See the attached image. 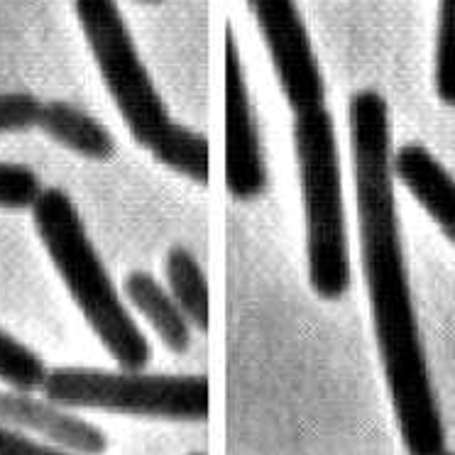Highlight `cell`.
<instances>
[{
	"label": "cell",
	"mask_w": 455,
	"mask_h": 455,
	"mask_svg": "<svg viewBox=\"0 0 455 455\" xmlns=\"http://www.w3.org/2000/svg\"><path fill=\"white\" fill-rule=\"evenodd\" d=\"M350 148L363 272L399 434L409 455H441L445 431L426 367L424 343L409 287L396 216L389 108L382 93L372 89L353 93Z\"/></svg>",
	"instance_id": "6da1fadb"
},
{
	"label": "cell",
	"mask_w": 455,
	"mask_h": 455,
	"mask_svg": "<svg viewBox=\"0 0 455 455\" xmlns=\"http://www.w3.org/2000/svg\"><path fill=\"white\" fill-rule=\"evenodd\" d=\"M32 220L71 299L103 347L125 370H142L152 357L148 338L120 301L69 194L60 187L42 188L32 204Z\"/></svg>",
	"instance_id": "7a4b0ae2"
},
{
	"label": "cell",
	"mask_w": 455,
	"mask_h": 455,
	"mask_svg": "<svg viewBox=\"0 0 455 455\" xmlns=\"http://www.w3.org/2000/svg\"><path fill=\"white\" fill-rule=\"evenodd\" d=\"M294 148L307 213L308 282L318 297L336 301L350 287V252L336 128L323 106L299 110Z\"/></svg>",
	"instance_id": "3957f363"
},
{
	"label": "cell",
	"mask_w": 455,
	"mask_h": 455,
	"mask_svg": "<svg viewBox=\"0 0 455 455\" xmlns=\"http://www.w3.org/2000/svg\"><path fill=\"white\" fill-rule=\"evenodd\" d=\"M47 399L64 406L118 414L204 421L211 414V385L204 375L108 372L96 367H54L42 382Z\"/></svg>",
	"instance_id": "277c9868"
},
{
	"label": "cell",
	"mask_w": 455,
	"mask_h": 455,
	"mask_svg": "<svg viewBox=\"0 0 455 455\" xmlns=\"http://www.w3.org/2000/svg\"><path fill=\"white\" fill-rule=\"evenodd\" d=\"M84 37L120 116L142 148H152L172 125L149 71L116 0H74Z\"/></svg>",
	"instance_id": "5b68a950"
},
{
	"label": "cell",
	"mask_w": 455,
	"mask_h": 455,
	"mask_svg": "<svg viewBox=\"0 0 455 455\" xmlns=\"http://www.w3.org/2000/svg\"><path fill=\"white\" fill-rule=\"evenodd\" d=\"M262 40L277 71L289 106L299 110L323 106L326 84L321 76L311 37L294 0H248Z\"/></svg>",
	"instance_id": "8992f818"
},
{
	"label": "cell",
	"mask_w": 455,
	"mask_h": 455,
	"mask_svg": "<svg viewBox=\"0 0 455 455\" xmlns=\"http://www.w3.org/2000/svg\"><path fill=\"white\" fill-rule=\"evenodd\" d=\"M226 181L238 201H252L267 188V169L250 103L235 35L226 30Z\"/></svg>",
	"instance_id": "52a82bcc"
},
{
	"label": "cell",
	"mask_w": 455,
	"mask_h": 455,
	"mask_svg": "<svg viewBox=\"0 0 455 455\" xmlns=\"http://www.w3.org/2000/svg\"><path fill=\"white\" fill-rule=\"evenodd\" d=\"M0 421L44 435L52 445L74 455H100L108 448V438L100 428L47 396H32L30 389L0 392Z\"/></svg>",
	"instance_id": "ba28073f"
},
{
	"label": "cell",
	"mask_w": 455,
	"mask_h": 455,
	"mask_svg": "<svg viewBox=\"0 0 455 455\" xmlns=\"http://www.w3.org/2000/svg\"><path fill=\"white\" fill-rule=\"evenodd\" d=\"M392 167L411 196L455 245V179L451 172L419 142H409L399 149L392 157Z\"/></svg>",
	"instance_id": "9c48e42d"
},
{
	"label": "cell",
	"mask_w": 455,
	"mask_h": 455,
	"mask_svg": "<svg viewBox=\"0 0 455 455\" xmlns=\"http://www.w3.org/2000/svg\"><path fill=\"white\" fill-rule=\"evenodd\" d=\"M125 297L155 328L159 340L172 353H187L191 346V323L172 291L159 284L148 272H130L125 277Z\"/></svg>",
	"instance_id": "30bf717a"
},
{
	"label": "cell",
	"mask_w": 455,
	"mask_h": 455,
	"mask_svg": "<svg viewBox=\"0 0 455 455\" xmlns=\"http://www.w3.org/2000/svg\"><path fill=\"white\" fill-rule=\"evenodd\" d=\"M40 130L71 152L86 159H96V162L110 159L113 149H116V140L108 130L86 110H81L79 106L67 103V100L44 103Z\"/></svg>",
	"instance_id": "8fae6325"
},
{
	"label": "cell",
	"mask_w": 455,
	"mask_h": 455,
	"mask_svg": "<svg viewBox=\"0 0 455 455\" xmlns=\"http://www.w3.org/2000/svg\"><path fill=\"white\" fill-rule=\"evenodd\" d=\"M164 275H167L169 291L181 311L187 314L188 323H194L198 331H208L211 294H208L206 275L196 258L187 248L169 250L164 259Z\"/></svg>",
	"instance_id": "7c38bea8"
},
{
	"label": "cell",
	"mask_w": 455,
	"mask_h": 455,
	"mask_svg": "<svg viewBox=\"0 0 455 455\" xmlns=\"http://www.w3.org/2000/svg\"><path fill=\"white\" fill-rule=\"evenodd\" d=\"M149 152L164 167L174 169V172L194 179L198 184H208V179H211V145H208V140L196 130L184 128L174 120L162 132V138L149 148Z\"/></svg>",
	"instance_id": "4fadbf2b"
},
{
	"label": "cell",
	"mask_w": 455,
	"mask_h": 455,
	"mask_svg": "<svg viewBox=\"0 0 455 455\" xmlns=\"http://www.w3.org/2000/svg\"><path fill=\"white\" fill-rule=\"evenodd\" d=\"M47 377V365L37 353L22 346L18 338L0 331V379L12 389H35L42 387Z\"/></svg>",
	"instance_id": "5bb4252c"
},
{
	"label": "cell",
	"mask_w": 455,
	"mask_h": 455,
	"mask_svg": "<svg viewBox=\"0 0 455 455\" xmlns=\"http://www.w3.org/2000/svg\"><path fill=\"white\" fill-rule=\"evenodd\" d=\"M434 84L438 99L455 108V0H438Z\"/></svg>",
	"instance_id": "9a60e30c"
},
{
	"label": "cell",
	"mask_w": 455,
	"mask_h": 455,
	"mask_svg": "<svg viewBox=\"0 0 455 455\" xmlns=\"http://www.w3.org/2000/svg\"><path fill=\"white\" fill-rule=\"evenodd\" d=\"M40 194V177L30 167L0 162V208H32Z\"/></svg>",
	"instance_id": "2e32d148"
},
{
	"label": "cell",
	"mask_w": 455,
	"mask_h": 455,
	"mask_svg": "<svg viewBox=\"0 0 455 455\" xmlns=\"http://www.w3.org/2000/svg\"><path fill=\"white\" fill-rule=\"evenodd\" d=\"M42 110L44 103L28 91L0 93V135L40 128Z\"/></svg>",
	"instance_id": "e0dca14e"
},
{
	"label": "cell",
	"mask_w": 455,
	"mask_h": 455,
	"mask_svg": "<svg viewBox=\"0 0 455 455\" xmlns=\"http://www.w3.org/2000/svg\"><path fill=\"white\" fill-rule=\"evenodd\" d=\"M0 455H74L61 451L57 445L32 441L30 435L22 434L20 428L0 421Z\"/></svg>",
	"instance_id": "ac0fdd59"
},
{
	"label": "cell",
	"mask_w": 455,
	"mask_h": 455,
	"mask_svg": "<svg viewBox=\"0 0 455 455\" xmlns=\"http://www.w3.org/2000/svg\"><path fill=\"white\" fill-rule=\"evenodd\" d=\"M138 3H148V5H155V3H162V0H138Z\"/></svg>",
	"instance_id": "d6986e66"
},
{
	"label": "cell",
	"mask_w": 455,
	"mask_h": 455,
	"mask_svg": "<svg viewBox=\"0 0 455 455\" xmlns=\"http://www.w3.org/2000/svg\"><path fill=\"white\" fill-rule=\"evenodd\" d=\"M441 455H451V453H445V451H443V453H441Z\"/></svg>",
	"instance_id": "ffe728a7"
},
{
	"label": "cell",
	"mask_w": 455,
	"mask_h": 455,
	"mask_svg": "<svg viewBox=\"0 0 455 455\" xmlns=\"http://www.w3.org/2000/svg\"><path fill=\"white\" fill-rule=\"evenodd\" d=\"M196 455H201V453H196Z\"/></svg>",
	"instance_id": "44dd1931"
}]
</instances>
